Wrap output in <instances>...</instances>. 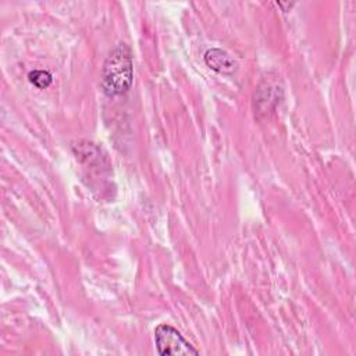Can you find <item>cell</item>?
Returning a JSON list of instances; mask_svg holds the SVG:
<instances>
[{
    "instance_id": "7a4b0ae2",
    "label": "cell",
    "mask_w": 356,
    "mask_h": 356,
    "mask_svg": "<svg viewBox=\"0 0 356 356\" xmlns=\"http://www.w3.org/2000/svg\"><path fill=\"white\" fill-rule=\"evenodd\" d=\"M154 342L157 352L163 356L167 355H199V350L193 348V345L184 338V335L168 324H160L154 330Z\"/></svg>"
},
{
    "instance_id": "277c9868",
    "label": "cell",
    "mask_w": 356,
    "mask_h": 356,
    "mask_svg": "<svg viewBox=\"0 0 356 356\" xmlns=\"http://www.w3.org/2000/svg\"><path fill=\"white\" fill-rule=\"evenodd\" d=\"M28 79L33 86H36L39 89H46L47 86H50L53 76L46 70H33L28 74Z\"/></svg>"
},
{
    "instance_id": "3957f363",
    "label": "cell",
    "mask_w": 356,
    "mask_h": 356,
    "mask_svg": "<svg viewBox=\"0 0 356 356\" xmlns=\"http://www.w3.org/2000/svg\"><path fill=\"white\" fill-rule=\"evenodd\" d=\"M204 63L210 70L225 75L232 74L238 68V64L234 60V57L221 49H209L204 53Z\"/></svg>"
},
{
    "instance_id": "6da1fadb",
    "label": "cell",
    "mask_w": 356,
    "mask_h": 356,
    "mask_svg": "<svg viewBox=\"0 0 356 356\" xmlns=\"http://www.w3.org/2000/svg\"><path fill=\"white\" fill-rule=\"evenodd\" d=\"M134 82V58L128 44L118 43L108 53L102 70V88L110 96L125 95Z\"/></svg>"
},
{
    "instance_id": "5b68a950",
    "label": "cell",
    "mask_w": 356,
    "mask_h": 356,
    "mask_svg": "<svg viewBox=\"0 0 356 356\" xmlns=\"http://www.w3.org/2000/svg\"><path fill=\"white\" fill-rule=\"evenodd\" d=\"M280 7H282L284 8V11H289L291 10V7L293 6V3H282V1H278L277 3Z\"/></svg>"
}]
</instances>
